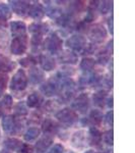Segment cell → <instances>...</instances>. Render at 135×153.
<instances>
[{
    "label": "cell",
    "mask_w": 135,
    "mask_h": 153,
    "mask_svg": "<svg viewBox=\"0 0 135 153\" xmlns=\"http://www.w3.org/2000/svg\"><path fill=\"white\" fill-rule=\"evenodd\" d=\"M66 45L74 51H82L87 47V41L81 36H72L66 41Z\"/></svg>",
    "instance_id": "3957f363"
},
{
    "label": "cell",
    "mask_w": 135,
    "mask_h": 153,
    "mask_svg": "<svg viewBox=\"0 0 135 153\" xmlns=\"http://www.w3.org/2000/svg\"><path fill=\"white\" fill-rule=\"evenodd\" d=\"M39 135H40V130H39L38 128H31V129H29L26 131V134H24V139H26V141H33V140H35Z\"/></svg>",
    "instance_id": "cb8c5ba5"
},
{
    "label": "cell",
    "mask_w": 135,
    "mask_h": 153,
    "mask_svg": "<svg viewBox=\"0 0 135 153\" xmlns=\"http://www.w3.org/2000/svg\"><path fill=\"white\" fill-rule=\"evenodd\" d=\"M62 152H63V146L59 144L54 145V147L49 151V153H62Z\"/></svg>",
    "instance_id": "8d00e7d4"
},
{
    "label": "cell",
    "mask_w": 135,
    "mask_h": 153,
    "mask_svg": "<svg viewBox=\"0 0 135 153\" xmlns=\"http://www.w3.org/2000/svg\"><path fill=\"white\" fill-rule=\"evenodd\" d=\"M12 9L18 14H24V12L28 11L29 4L26 1H10Z\"/></svg>",
    "instance_id": "4fadbf2b"
},
{
    "label": "cell",
    "mask_w": 135,
    "mask_h": 153,
    "mask_svg": "<svg viewBox=\"0 0 135 153\" xmlns=\"http://www.w3.org/2000/svg\"><path fill=\"white\" fill-rule=\"evenodd\" d=\"M107 93L106 91H99L94 95V104L99 106V107H103L106 101Z\"/></svg>",
    "instance_id": "d6986e66"
},
{
    "label": "cell",
    "mask_w": 135,
    "mask_h": 153,
    "mask_svg": "<svg viewBox=\"0 0 135 153\" xmlns=\"http://www.w3.org/2000/svg\"><path fill=\"white\" fill-rule=\"evenodd\" d=\"M43 78H44V74L40 70H38V68L31 70V73H29V81L33 84L40 83L43 80Z\"/></svg>",
    "instance_id": "ffe728a7"
},
{
    "label": "cell",
    "mask_w": 135,
    "mask_h": 153,
    "mask_svg": "<svg viewBox=\"0 0 135 153\" xmlns=\"http://www.w3.org/2000/svg\"><path fill=\"white\" fill-rule=\"evenodd\" d=\"M106 122L109 126L113 125V111H109L106 115Z\"/></svg>",
    "instance_id": "74e56055"
},
{
    "label": "cell",
    "mask_w": 135,
    "mask_h": 153,
    "mask_svg": "<svg viewBox=\"0 0 135 153\" xmlns=\"http://www.w3.org/2000/svg\"><path fill=\"white\" fill-rule=\"evenodd\" d=\"M108 24H109V29H110V32H111V34H113V16L109 19V22H108Z\"/></svg>",
    "instance_id": "ab89813d"
},
{
    "label": "cell",
    "mask_w": 135,
    "mask_h": 153,
    "mask_svg": "<svg viewBox=\"0 0 135 153\" xmlns=\"http://www.w3.org/2000/svg\"><path fill=\"white\" fill-rule=\"evenodd\" d=\"M112 101H113V98L111 97V99H110V100H109V102H110V103H109V106H110V107H112V105H113Z\"/></svg>",
    "instance_id": "60d3db41"
},
{
    "label": "cell",
    "mask_w": 135,
    "mask_h": 153,
    "mask_svg": "<svg viewBox=\"0 0 135 153\" xmlns=\"http://www.w3.org/2000/svg\"><path fill=\"white\" fill-rule=\"evenodd\" d=\"M90 120H92V124L100 125L103 120V114L100 110H92L90 114Z\"/></svg>",
    "instance_id": "4316f807"
},
{
    "label": "cell",
    "mask_w": 135,
    "mask_h": 153,
    "mask_svg": "<svg viewBox=\"0 0 135 153\" xmlns=\"http://www.w3.org/2000/svg\"><path fill=\"white\" fill-rule=\"evenodd\" d=\"M14 68V62L8 60V59H2L0 60V71H9Z\"/></svg>",
    "instance_id": "83f0119b"
},
{
    "label": "cell",
    "mask_w": 135,
    "mask_h": 153,
    "mask_svg": "<svg viewBox=\"0 0 135 153\" xmlns=\"http://www.w3.org/2000/svg\"><path fill=\"white\" fill-rule=\"evenodd\" d=\"M95 66V60L92 58H83L81 63H80V68L82 71H90L94 68Z\"/></svg>",
    "instance_id": "484cf974"
},
{
    "label": "cell",
    "mask_w": 135,
    "mask_h": 153,
    "mask_svg": "<svg viewBox=\"0 0 135 153\" xmlns=\"http://www.w3.org/2000/svg\"><path fill=\"white\" fill-rule=\"evenodd\" d=\"M11 52L15 55H19L26 52V37H18L13 38L11 42Z\"/></svg>",
    "instance_id": "5b68a950"
},
{
    "label": "cell",
    "mask_w": 135,
    "mask_h": 153,
    "mask_svg": "<svg viewBox=\"0 0 135 153\" xmlns=\"http://www.w3.org/2000/svg\"><path fill=\"white\" fill-rule=\"evenodd\" d=\"M29 14L35 19H41L45 14V11L40 3H37L31 6V8L29 9Z\"/></svg>",
    "instance_id": "5bb4252c"
},
{
    "label": "cell",
    "mask_w": 135,
    "mask_h": 153,
    "mask_svg": "<svg viewBox=\"0 0 135 153\" xmlns=\"http://www.w3.org/2000/svg\"><path fill=\"white\" fill-rule=\"evenodd\" d=\"M15 109H16V113H18V115H26V113H28L26 108V106L23 105V103H18V104L16 105Z\"/></svg>",
    "instance_id": "d6a6232c"
},
{
    "label": "cell",
    "mask_w": 135,
    "mask_h": 153,
    "mask_svg": "<svg viewBox=\"0 0 135 153\" xmlns=\"http://www.w3.org/2000/svg\"><path fill=\"white\" fill-rule=\"evenodd\" d=\"M11 32L14 38L18 37H26V25L23 22H12L11 25Z\"/></svg>",
    "instance_id": "8fae6325"
},
{
    "label": "cell",
    "mask_w": 135,
    "mask_h": 153,
    "mask_svg": "<svg viewBox=\"0 0 135 153\" xmlns=\"http://www.w3.org/2000/svg\"><path fill=\"white\" fill-rule=\"evenodd\" d=\"M61 62H68V63H76L77 56L73 52H63L60 55Z\"/></svg>",
    "instance_id": "44dd1931"
},
{
    "label": "cell",
    "mask_w": 135,
    "mask_h": 153,
    "mask_svg": "<svg viewBox=\"0 0 135 153\" xmlns=\"http://www.w3.org/2000/svg\"><path fill=\"white\" fill-rule=\"evenodd\" d=\"M7 84V76H0V96L3 94V92L6 89Z\"/></svg>",
    "instance_id": "1f68e13d"
},
{
    "label": "cell",
    "mask_w": 135,
    "mask_h": 153,
    "mask_svg": "<svg viewBox=\"0 0 135 153\" xmlns=\"http://www.w3.org/2000/svg\"><path fill=\"white\" fill-rule=\"evenodd\" d=\"M28 85V78L23 70H18L13 76L10 84V89L13 91H23Z\"/></svg>",
    "instance_id": "7a4b0ae2"
},
{
    "label": "cell",
    "mask_w": 135,
    "mask_h": 153,
    "mask_svg": "<svg viewBox=\"0 0 135 153\" xmlns=\"http://www.w3.org/2000/svg\"><path fill=\"white\" fill-rule=\"evenodd\" d=\"M88 36L92 39V41L95 42H102L106 38L107 36V32L105 28L101 25H97L94 28H92L90 30V33H88Z\"/></svg>",
    "instance_id": "52a82bcc"
},
{
    "label": "cell",
    "mask_w": 135,
    "mask_h": 153,
    "mask_svg": "<svg viewBox=\"0 0 135 153\" xmlns=\"http://www.w3.org/2000/svg\"><path fill=\"white\" fill-rule=\"evenodd\" d=\"M2 117V112H1V110H0V117Z\"/></svg>",
    "instance_id": "ee69618b"
},
{
    "label": "cell",
    "mask_w": 135,
    "mask_h": 153,
    "mask_svg": "<svg viewBox=\"0 0 135 153\" xmlns=\"http://www.w3.org/2000/svg\"><path fill=\"white\" fill-rule=\"evenodd\" d=\"M2 126H3L4 131L8 133H16L19 130V128H21L18 123H16V120H14V117H11V115H7V117L3 118Z\"/></svg>",
    "instance_id": "30bf717a"
},
{
    "label": "cell",
    "mask_w": 135,
    "mask_h": 153,
    "mask_svg": "<svg viewBox=\"0 0 135 153\" xmlns=\"http://www.w3.org/2000/svg\"><path fill=\"white\" fill-rule=\"evenodd\" d=\"M41 91L43 92L44 95L46 96H53L59 91V84H58V79L55 80H51L43 85L41 87Z\"/></svg>",
    "instance_id": "9c48e42d"
},
{
    "label": "cell",
    "mask_w": 135,
    "mask_h": 153,
    "mask_svg": "<svg viewBox=\"0 0 135 153\" xmlns=\"http://www.w3.org/2000/svg\"><path fill=\"white\" fill-rule=\"evenodd\" d=\"M72 108L77 110L80 113L87 112L88 109V96L87 94H81L72 102Z\"/></svg>",
    "instance_id": "8992f818"
},
{
    "label": "cell",
    "mask_w": 135,
    "mask_h": 153,
    "mask_svg": "<svg viewBox=\"0 0 135 153\" xmlns=\"http://www.w3.org/2000/svg\"><path fill=\"white\" fill-rule=\"evenodd\" d=\"M46 45H47V49L51 53H57L61 49V46H62V40L57 34H53L47 40Z\"/></svg>",
    "instance_id": "ba28073f"
},
{
    "label": "cell",
    "mask_w": 135,
    "mask_h": 153,
    "mask_svg": "<svg viewBox=\"0 0 135 153\" xmlns=\"http://www.w3.org/2000/svg\"><path fill=\"white\" fill-rule=\"evenodd\" d=\"M102 140V134L97 128H92L90 130V142L92 145H98Z\"/></svg>",
    "instance_id": "ac0fdd59"
},
{
    "label": "cell",
    "mask_w": 135,
    "mask_h": 153,
    "mask_svg": "<svg viewBox=\"0 0 135 153\" xmlns=\"http://www.w3.org/2000/svg\"><path fill=\"white\" fill-rule=\"evenodd\" d=\"M48 31V27L44 24H38V23H34L29 26V32L33 33L34 35H39L42 36L43 34H45Z\"/></svg>",
    "instance_id": "2e32d148"
},
{
    "label": "cell",
    "mask_w": 135,
    "mask_h": 153,
    "mask_svg": "<svg viewBox=\"0 0 135 153\" xmlns=\"http://www.w3.org/2000/svg\"><path fill=\"white\" fill-rule=\"evenodd\" d=\"M21 151L23 153H31L32 148L29 147L28 145H23V146H21Z\"/></svg>",
    "instance_id": "f35d334b"
},
{
    "label": "cell",
    "mask_w": 135,
    "mask_h": 153,
    "mask_svg": "<svg viewBox=\"0 0 135 153\" xmlns=\"http://www.w3.org/2000/svg\"><path fill=\"white\" fill-rule=\"evenodd\" d=\"M84 153H95V151H92V150H88V151L84 152Z\"/></svg>",
    "instance_id": "b9f144b4"
},
{
    "label": "cell",
    "mask_w": 135,
    "mask_h": 153,
    "mask_svg": "<svg viewBox=\"0 0 135 153\" xmlns=\"http://www.w3.org/2000/svg\"><path fill=\"white\" fill-rule=\"evenodd\" d=\"M4 145L10 150H18L21 148V142L18 139H7L4 142Z\"/></svg>",
    "instance_id": "603a6c76"
},
{
    "label": "cell",
    "mask_w": 135,
    "mask_h": 153,
    "mask_svg": "<svg viewBox=\"0 0 135 153\" xmlns=\"http://www.w3.org/2000/svg\"><path fill=\"white\" fill-rule=\"evenodd\" d=\"M0 153H10V152H8L7 150H2V151L0 152Z\"/></svg>",
    "instance_id": "7bdbcfd3"
},
{
    "label": "cell",
    "mask_w": 135,
    "mask_h": 153,
    "mask_svg": "<svg viewBox=\"0 0 135 153\" xmlns=\"http://www.w3.org/2000/svg\"><path fill=\"white\" fill-rule=\"evenodd\" d=\"M41 101H42L41 96L38 93H33V94H31L28 97L26 103H28V106H29V107H37L41 103Z\"/></svg>",
    "instance_id": "7402d4cb"
},
{
    "label": "cell",
    "mask_w": 135,
    "mask_h": 153,
    "mask_svg": "<svg viewBox=\"0 0 135 153\" xmlns=\"http://www.w3.org/2000/svg\"><path fill=\"white\" fill-rule=\"evenodd\" d=\"M75 84L73 81L71 80H67L65 82L62 83L61 85V99L63 100H69L75 93Z\"/></svg>",
    "instance_id": "277c9868"
},
{
    "label": "cell",
    "mask_w": 135,
    "mask_h": 153,
    "mask_svg": "<svg viewBox=\"0 0 135 153\" xmlns=\"http://www.w3.org/2000/svg\"><path fill=\"white\" fill-rule=\"evenodd\" d=\"M40 65L45 71H52L55 68V61L52 57L48 55H41L40 56Z\"/></svg>",
    "instance_id": "9a60e30c"
},
{
    "label": "cell",
    "mask_w": 135,
    "mask_h": 153,
    "mask_svg": "<svg viewBox=\"0 0 135 153\" xmlns=\"http://www.w3.org/2000/svg\"><path fill=\"white\" fill-rule=\"evenodd\" d=\"M84 143V135L83 132H77L75 133L72 138V144L75 147H81Z\"/></svg>",
    "instance_id": "d4e9b609"
},
{
    "label": "cell",
    "mask_w": 135,
    "mask_h": 153,
    "mask_svg": "<svg viewBox=\"0 0 135 153\" xmlns=\"http://www.w3.org/2000/svg\"><path fill=\"white\" fill-rule=\"evenodd\" d=\"M112 7V2L110 1H103L100 4V9L102 13H107L110 10V8Z\"/></svg>",
    "instance_id": "4dcf8cb0"
},
{
    "label": "cell",
    "mask_w": 135,
    "mask_h": 153,
    "mask_svg": "<svg viewBox=\"0 0 135 153\" xmlns=\"http://www.w3.org/2000/svg\"><path fill=\"white\" fill-rule=\"evenodd\" d=\"M68 153H73V152H68Z\"/></svg>",
    "instance_id": "f6af8a7d"
},
{
    "label": "cell",
    "mask_w": 135,
    "mask_h": 153,
    "mask_svg": "<svg viewBox=\"0 0 135 153\" xmlns=\"http://www.w3.org/2000/svg\"><path fill=\"white\" fill-rule=\"evenodd\" d=\"M36 61L34 60L33 58H31V57H26V58H23V59H21V61H19V63H21L23 66H29V65H34Z\"/></svg>",
    "instance_id": "d590c367"
},
{
    "label": "cell",
    "mask_w": 135,
    "mask_h": 153,
    "mask_svg": "<svg viewBox=\"0 0 135 153\" xmlns=\"http://www.w3.org/2000/svg\"><path fill=\"white\" fill-rule=\"evenodd\" d=\"M53 142V139L49 136H45L42 139L39 140L36 144V150L38 153H44L48 150V148L51 146Z\"/></svg>",
    "instance_id": "7c38bea8"
},
{
    "label": "cell",
    "mask_w": 135,
    "mask_h": 153,
    "mask_svg": "<svg viewBox=\"0 0 135 153\" xmlns=\"http://www.w3.org/2000/svg\"><path fill=\"white\" fill-rule=\"evenodd\" d=\"M0 105H1L2 108L4 109H10L12 106V98L10 95H5L3 98H2L1 102H0Z\"/></svg>",
    "instance_id": "f546056e"
},
{
    "label": "cell",
    "mask_w": 135,
    "mask_h": 153,
    "mask_svg": "<svg viewBox=\"0 0 135 153\" xmlns=\"http://www.w3.org/2000/svg\"><path fill=\"white\" fill-rule=\"evenodd\" d=\"M11 16L10 10H9V7L4 3L0 4V19H9Z\"/></svg>",
    "instance_id": "f1b7e54d"
},
{
    "label": "cell",
    "mask_w": 135,
    "mask_h": 153,
    "mask_svg": "<svg viewBox=\"0 0 135 153\" xmlns=\"http://www.w3.org/2000/svg\"><path fill=\"white\" fill-rule=\"evenodd\" d=\"M43 131L45 134L51 135V134H55L58 131V126L51 120H46L43 124Z\"/></svg>",
    "instance_id": "e0dca14e"
},
{
    "label": "cell",
    "mask_w": 135,
    "mask_h": 153,
    "mask_svg": "<svg viewBox=\"0 0 135 153\" xmlns=\"http://www.w3.org/2000/svg\"><path fill=\"white\" fill-rule=\"evenodd\" d=\"M42 43V36L39 35H34L32 38V45L33 47H39Z\"/></svg>",
    "instance_id": "e575fe53"
},
{
    "label": "cell",
    "mask_w": 135,
    "mask_h": 153,
    "mask_svg": "<svg viewBox=\"0 0 135 153\" xmlns=\"http://www.w3.org/2000/svg\"><path fill=\"white\" fill-rule=\"evenodd\" d=\"M104 141L108 145H113V131H108L104 135Z\"/></svg>",
    "instance_id": "836d02e7"
},
{
    "label": "cell",
    "mask_w": 135,
    "mask_h": 153,
    "mask_svg": "<svg viewBox=\"0 0 135 153\" xmlns=\"http://www.w3.org/2000/svg\"><path fill=\"white\" fill-rule=\"evenodd\" d=\"M56 118H57L61 124L64 125L65 127H70V126H72L76 122L77 114L75 113L74 110L70 109V108H64V109L57 112Z\"/></svg>",
    "instance_id": "6da1fadb"
}]
</instances>
